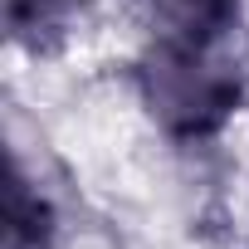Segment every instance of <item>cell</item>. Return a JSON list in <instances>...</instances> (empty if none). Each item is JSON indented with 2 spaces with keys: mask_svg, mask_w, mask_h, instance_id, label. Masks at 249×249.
Instances as JSON below:
<instances>
[{
  "mask_svg": "<svg viewBox=\"0 0 249 249\" xmlns=\"http://www.w3.org/2000/svg\"><path fill=\"white\" fill-rule=\"evenodd\" d=\"M137 93L166 137L205 142L225 132L244 98V83L220 44H186L157 35V44L137 59Z\"/></svg>",
  "mask_w": 249,
  "mask_h": 249,
  "instance_id": "1",
  "label": "cell"
},
{
  "mask_svg": "<svg viewBox=\"0 0 249 249\" xmlns=\"http://www.w3.org/2000/svg\"><path fill=\"white\" fill-rule=\"evenodd\" d=\"M142 10L161 39L220 44L239 20V0H142Z\"/></svg>",
  "mask_w": 249,
  "mask_h": 249,
  "instance_id": "2",
  "label": "cell"
},
{
  "mask_svg": "<svg viewBox=\"0 0 249 249\" xmlns=\"http://www.w3.org/2000/svg\"><path fill=\"white\" fill-rule=\"evenodd\" d=\"M54 234H59L54 205L39 196V186H30V176L15 161L5 186V249H49Z\"/></svg>",
  "mask_w": 249,
  "mask_h": 249,
  "instance_id": "3",
  "label": "cell"
},
{
  "mask_svg": "<svg viewBox=\"0 0 249 249\" xmlns=\"http://www.w3.org/2000/svg\"><path fill=\"white\" fill-rule=\"evenodd\" d=\"M69 25H73V0H5V30L35 59L54 54L69 39Z\"/></svg>",
  "mask_w": 249,
  "mask_h": 249,
  "instance_id": "4",
  "label": "cell"
}]
</instances>
